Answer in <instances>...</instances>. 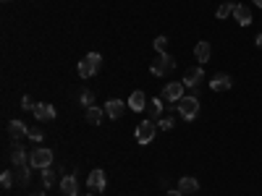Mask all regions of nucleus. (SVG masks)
I'll return each mask as SVG.
<instances>
[{"label": "nucleus", "mask_w": 262, "mask_h": 196, "mask_svg": "<svg viewBox=\"0 0 262 196\" xmlns=\"http://www.w3.org/2000/svg\"><path fill=\"white\" fill-rule=\"evenodd\" d=\"M82 196H95V194H82Z\"/></svg>", "instance_id": "f704fd0d"}, {"label": "nucleus", "mask_w": 262, "mask_h": 196, "mask_svg": "<svg viewBox=\"0 0 262 196\" xmlns=\"http://www.w3.org/2000/svg\"><path fill=\"white\" fill-rule=\"evenodd\" d=\"M32 196H45V191H34Z\"/></svg>", "instance_id": "473e14b6"}, {"label": "nucleus", "mask_w": 262, "mask_h": 196, "mask_svg": "<svg viewBox=\"0 0 262 196\" xmlns=\"http://www.w3.org/2000/svg\"><path fill=\"white\" fill-rule=\"evenodd\" d=\"M254 42H257V48H259V50H262V34H259V37H257V40H254Z\"/></svg>", "instance_id": "2f4dec72"}, {"label": "nucleus", "mask_w": 262, "mask_h": 196, "mask_svg": "<svg viewBox=\"0 0 262 196\" xmlns=\"http://www.w3.org/2000/svg\"><path fill=\"white\" fill-rule=\"evenodd\" d=\"M21 108H24V110H34V102H32V97H21Z\"/></svg>", "instance_id": "c756f323"}, {"label": "nucleus", "mask_w": 262, "mask_h": 196, "mask_svg": "<svg viewBox=\"0 0 262 196\" xmlns=\"http://www.w3.org/2000/svg\"><path fill=\"white\" fill-rule=\"evenodd\" d=\"M29 165H32L34 170L50 168V165H53V152H50V149H45V146H34L32 152H29Z\"/></svg>", "instance_id": "f03ea898"}, {"label": "nucleus", "mask_w": 262, "mask_h": 196, "mask_svg": "<svg viewBox=\"0 0 262 196\" xmlns=\"http://www.w3.org/2000/svg\"><path fill=\"white\" fill-rule=\"evenodd\" d=\"M210 55H212L210 42H197V44H194V58H197L199 63H207V60H210Z\"/></svg>", "instance_id": "f3484780"}, {"label": "nucleus", "mask_w": 262, "mask_h": 196, "mask_svg": "<svg viewBox=\"0 0 262 196\" xmlns=\"http://www.w3.org/2000/svg\"><path fill=\"white\" fill-rule=\"evenodd\" d=\"M3 3H8V0H3Z\"/></svg>", "instance_id": "c9c22d12"}, {"label": "nucleus", "mask_w": 262, "mask_h": 196, "mask_svg": "<svg viewBox=\"0 0 262 196\" xmlns=\"http://www.w3.org/2000/svg\"><path fill=\"white\" fill-rule=\"evenodd\" d=\"M160 97L176 105V102L184 97V82H170V84H165V89H163V94H160Z\"/></svg>", "instance_id": "39448f33"}, {"label": "nucleus", "mask_w": 262, "mask_h": 196, "mask_svg": "<svg viewBox=\"0 0 262 196\" xmlns=\"http://www.w3.org/2000/svg\"><path fill=\"white\" fill-rule=\"evenodd\" d=\"M165 196H184V194H181V191H178V188H176V191H168V194H165Z\"/></svg>", "instance_id": "7c9ffc66"}, {"label": "nucleus", "mask_w": 262, "mask_h": 196, "mask_svg": "<svg viewBox=\"0 0 262 196\" xmlns=\"http://www.w3.org/2000/svg\"><path fill=\"white\" fill-rule=\"evenodd\" d=\"M231 86H233V82H231L228 74H218V76L210 78V89L212 92H228Z\"/></svg>", "instance_id": "9d476101"}, {"label": "nucleus", "mask_w": 262, "mask_h": 196, "mask_svg": "<svg viewBox=\"0 0 262 196\" xmlns=\"http://www.w3.org/2000/svg\"><path fill=\"white\" fill-rule=\"evenodd\" d=\"M129 108L131 110H136V112H142L144 108H147V97H144V92H131V97H129Z\"/></svg>", "instance_id": "dca6fc26"}, {"label": "nucleus", "mask_w": 262, "mask_h": 196, "mask_svg": "<svg viewBox=\"0 0 262 196\" xmlns=\"http://www.w3.org/2000/svg\"><path fill=\"white\" fill-rule=\"evenodd\" d=\"M173 118H170V115H165V118H160V120H157V128H163V131H170V128H173Z\"/></svg>", "instance_id": "bb28decb"}, {"label": "nucleus", "mask_w": 262, "mask_h": 196, "mask_svg": "<svg viewBox=\"0 0 262 196\" xmlns=\"http://www.w3.org/2000/svg\"><path fill=\"white\" fill-rule=\"evenodd\" d=\"M32 165H16L14 168V176H16V186H29V180H32Z\"/></svg>", "instance_id": "9b49d317"}, {"label": "nucleus", "mask_w": 262, "mask_h": 196, "mask_svg": "<svg viewBox=\"0 0 262 196\" xmlns=\"http://www.w3.org/2000/svg\"><path fill=\"white\" fill-rule=\"evenodd\" d=\"M123 110H126V108H123L121 100H108L105 102V115H108V118H113V120H121Z\"/></svg>", "instance_id": "f8f14e48"}, {"label": "nucleus", "mask_w": 262, "mask_h": 196, "mask_svg": "<svg viewBox=\"0 0 262 196\" xmlns=\"http://www.w3.org/2000/svg\"><path fill=\"white\" fill-rule=\"evenodd\" d=\"M32 112H34V118H37V120H55V115H58V112H55V108L48 105V102H37Z\"/></svg>", "instance_id": "6e6552de"}, {"label": "nucleus", "mask_w": 262, "mask_h": 196, "mask_svg": "<svg viewBox=\"0 0 262 196\" xmlns=\"http://www.w3.org/2000/svg\"><path fill=\"white\" fill-rule=\"evenodd\" d=\"M165 44H168V37H155V50L157 52H165Z\"/></svg>", "instance_id": "cd10ccee"}, {"label": "nucleus", "mask_w": 262, "mask_h": 196, "mask_svg": "<svg viewBox=\"0 0 262 196\" xmlns=\"http://www.w3.org/2000/svg\"><path fill=\"white\" fill-rule=\"evenodd\" d=\"M53 183H55V170H53V168H45V170H42V186L50 188Z\"/></svg>", "instance_id": "5701e85b"}, {"label": "nucleus", "mask_w": 262, "mask_h": 196, "mask_svg": "<svg viewBox=\"0 0 262 196\" xmlns=\"http://www.w3.org/2000/svg\"><path fill=\"white\" fill-rule=\"evenodd\" d=\"M178 112H181V118H184V120H194L197 118V115H199V97H194V94H184V97H181L178 100Z\"/></svg>", "instance_id": "f257e3e1"}, {"label": "nucleus", "mask_w": 262, "mask_h": 196, "mask_svg": "<svg viewBox=\"0 0 262 196\" xmlns=\"http://www.w3.org/2000/svg\"><path fill=\"white\" fill-rule=\"evenodd\" d=\"M14 180H16L14 170H6L3 176H0V186H3V188H11V186H14Z\"/></svg>", "instance_id": "393cba45"}, {"label": "nucleus", "mask_w": 262, "mask_h": 196, "mask_svg": "<svg viewBox=\"0 0 262 196\" xmlns=\"http://www.w3.org/2000/svg\"><path fill=\"white\" fill-rule=\"evenodd\" d=\"M202 78H204V68H189V71H184V86H191V89H197L202 84Z\"/></svg>", "instance_id": "0eeeda50"}, {"label": "nucleus", "mask_w": 262, "mask_h": 196, "mask_svg": "<svg viewBox=\"0 0 262 196\" xmlns=\"http://www.w3.org/2000/svg\"><path fill=\"white\" fill-rule=\"evenodd\" d=\"M176 68V58L173 55H168V52H157V58L152 60V66H150V71L155 74V76H165V74H170Z\"/></svg>", "instance_id": "7ed1b4c3"}, {"label": "nucleus", "mask_w": 262, "mask_h": 196, "mask_svg": "<svg viewBox=\"0 0 262 196\" xmlns=\"http://www.w3.org/2000/svg\"><path fill=\"white\" fill-rule=\"evenodd\" d=\"M76 71H79V76H82V78H92L97 71H95V68L92 66H89L87 60H84V58H82V60H79V66H76Z\"/></svg>", "instance_id": "412c9836"}, {"label": "nucleus", "mask_w": 262, "mask_h": 196, "mask_svg": "<svg viewBox=\"0 0 262 196\" xmlns=\"http://www.w3.org/2000/svg\"><path fill=\"white\" fill-rule=\"evenodd\" d=\"M233 8H236V3H223L215 16H218V18H228V16H233Z\"/></svg>", "instance_id": "b1692460"}, {"label": "nucleus", "mask_w": 262, "mask_h": 196, "mask_svg": "<svg viewBox=\"0 0 262 196\" xmlns=\"http://www.w3.org/2000/svg\"><path fill=\"white\" fill-rule=\"evenodd\" d=\"M233 18L238 21V26H249V24H252V14H249V8L246 6H238V3L233 8Z\"/></svg>", "instance_id": "2eb2a0df"}, {"label": "nucleus", "mask_w": 262, "mask_h": 196, "mask_svg": "<svg viewBox=\"0 0 262 196\" xmlns=\"http://www.w3.org/2000/svg\"><path fill=\"white\" fill-rule=\"evenodd\" d=\"M87 186L92 188V194H97V191L102 194L105 186H108V176L102 170H92V172H89V178H87Z\"/></svg>", "instance_id": "423d86ee"}, {"label": "nucleus", "mask_w": 262, "mask_h": 196, "mask_svg": "<svg viewBox=\"0 0 262 196\" xmlns=\"http://www.w3.org/2000/svg\"><path fill=\"white\" fill-rule=\"evenodd\" d=\"M79 102H82L84 108H92V102H95V94H92V92H89V89H84L82 94H79Z\"/></svg>", "instance_id": "a878e982"}, {"label": "nucleus", "mask_w": 262, "mask_h": 196, "mask_svg": "<svg viewBox=\"0 0 262 196\" xmlns=\"http://www.w3.org/2000/svg\"><path fill=\"white\" fill-rule=\"evenodd\" d=\"M84 60L92 66L95 71H100V66H102V55H100V52H87V55H84Z\"/></svg>", "instance_id": "4be33fe9"}, {"label": "nucleus", "mask_w": 262, "mask_h": 196, "mask_svg": "<svg viewBox=\"0 0 262 196\" xmlns=\"http://www.w3.org/2000/svg\"><path fill=\"white\" fill-rule=\"evenodd\" d=\"M178 191L184 194V196H186V194H197V191H199V180L191 178V176H184V178L178 180Z\"/></svg>", "instance_id": "ddd939ff"}, {"label": "nucleus", "mask_w": 262, "mask_h": 196, "mask_svg": "<svg viewBox=\"0 0 262 196\" xmlns=\"http://www.w3.org/2000/svg\"><path fill=\"white\" fill-rule=\"evenodd\" d=\"M61 191H63V196H79V183H76V178L74 176H63Z\"/></svg>", "instance_id": "4468645a"}, {"label": "nucleus", "mask_w": 262, "mask_h": 196, "mask_svg": "<svg viewBox=\"0 0 262 196\" xmlns=\"http://www.w3.org/2000/svg\"><path fill=\"white\" fill-rule=\"evenodd\" d=\"M147 112H150V120H160V112H163V97H155L147 102Z\"/></svg>", "instance_id": "a211bd4d"}, {"label": "nucleus", "mask_w": 262, "mask_h": 196, "mask_svg": "<svg viewBox=\"0 0 262 196\" xmlns=\"http://www.w3.org/2000/svg\"><path fill=\"white\" fill-rule=\"evenodd\" d=\"M29 142H42V131H37V128H29Z\"/></svg>", "instance_id": "c85d7f7f"}, {"label": "nucleus", "mask_w": 262, "mask_h": 196, "mask_svg": "<svg viewBox=\"0 0 262 196\" xmlns=\"http://www.w3.org/2000/svg\"><path fill=\"white\" fill-rule=\"evenodd\" d=\"M84 118L89 120V123H92V126H100L102 123V118H105V110H102V108H87V112H84Z\"/></svg>", "instance_id": "aec40b11"}, {"label": "nucleus", "mask_w": 262, "mask_h": 196, "mask_svg": "<svg viewBox=\"0 0 262 196\" xmlns=\"http://www.w3.org/2000/svg\"><path fill=\"white\" fill-rule=\"evenodd\" d=\"M11 162H14V168H16V165H27V162H29V154H27V149L21 146V144L14 146V152H11Z\"/></svg>", "instance_id": "6ab92c4d"}, {"label": "nucleus", "mask_w": 262, "mask_h": 196, "mask_svg": "<svg viewBox=\"0 0 262 196\" xmlns=\"http://www.w3.org/2000/svg\"><path fill=\"white\" fill-rule=\"evenodd\" d=\"M254 6H259V8H262V0H254Z\"/></svg>", "instance_id": "72a5a7b5"}, {"label": "nucleus", "mask_w": 262, "mask_h": 196, "mask_svg": "<svg viewBox=\"0 0 262 196\" xmlns=\"http://www.w3.org/2000/svg\"><path fill=\"white\" fill-rule=\"evenodd\" d=\"M8 134H11V139H14V142H21L24 136H29V128H27L24 120H11L8 123Z\"/></svg>", "instance_id": "1a4fd4ad"}, {"label": "nucleus", "mask_w": 262, "mask_h": 196, "mask_svg": "<svg viewBox=\"0 0 262 196\" xmlns=\"http://www.w3.org/2000/svg\"><path fill=\"white\" fill-rule=\"evenodd\" d=\"M155 134H157V123L155 120H142L139 126H136V142H139L142 146L150 144L155 139Z\"/></svg>", "instance_id": "20e7f679"}]
</instances>
